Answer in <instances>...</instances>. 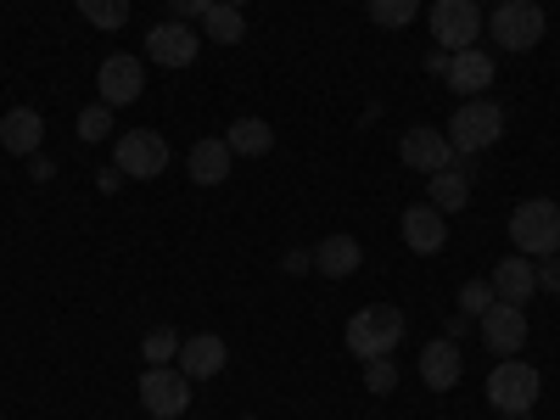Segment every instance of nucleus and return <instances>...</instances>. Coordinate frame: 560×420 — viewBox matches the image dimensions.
<instances>
[{"mask_svg":"<svg viewBox=\"0 0 560 420\" xmlns=\"http://www.w3.org/2000/svg\"><path fill=\"white\" fill-rule=\"evenodd\" d=\"M510 247L522 258H555L560 253V202L533 197L510 213Z\"/></svg>","mask_w":560,"mask_h":420,"instance_id":"obj_1","label":"nucleus"},{"mask_svg":"<svg viewBox=\"0 0 560 420\" xmlns=\"http://www.w3.org/2000/svg\"><path fill=\"white\" fill-rule=\"evenodd\" d=\"M448 147L459 158H477L488 147H499V135H504V107L488 102V96H471V102H459V113L448 118Z\"/></svg>","mask_w":560,"mask_h":420,"instance_id":"obj_2","label":"nucleus"},{"mask_svg":"<svg viewBox=\"0 0 560 420\" xmlns=\"http://www.w3.org/2000/svg\"><path fill=\"white\" fill-rule=\"evenodd\" d=\"M342 337H348V353L353 359H382V353H393L404 342V314L393 303H370V308H359L348 319Z\"/></svg>","mask_w":560,"mask_h":420,"instance_id":"obj_3","label":"nucleus"},{"mask_svg":"<svg viewBox=\"0 0 560 420\" xmlns=\"http://www.w3.org/2000/svg\"><path fill=\"white\" fill-rule=\"evenodd\" d=\"M544 393V376L527 364V359H499L493 364V376H488V404L499 415H527Z\"/></svg>","mask_w":560,"mask_h":420,"instance_id":"obj_4","label":"nucleus"},{"mask_svg":"<svg viewBox=\"0 0 560 420\" xmlns=\"http://www.w3.org/2000/svg\"><path fill=\"white\" fill-rule=\"evenodd\" d=\"M140 404H147L152 420H179L191 409V376H185L179 364H147V376H140Z\"/></svg>","mask_w":560,"mask_h":420,"instance_id":"obj_5","label":"nucleus"},{"mask_svg":"<svg viewBox=\"0 0 560 420\" xmlns=\"http://www.w3.org/2000/svg\"><path fill=\"white\" fill-rule=\"evenodd\" d=\"M113 168L124 179H158L168 168V140L158 129H124L113 147Z\"/></svg>","mask_w":560,"mask_h":420,"instance_id":"obj_6","label":"nucleus"},{"mask_svg":"<svg viewBox=\"0 0 560 420\" xmlns=\"http://www.w3.org/2000/svg\"><path fill=\"white\" fill-rule=\"evenodd\" d=\"M488 34L499 51H533L544 39V7L538 0H504V7L488 18Z\"/></svg>","mask_w":560,"mask_h":420,"instance_id":"obj_7","label":"nucleus"},{"mask_svg":"<svg viewBox=\"0 0 560 420\" xmlns=\"http://www.w3.org/2000/svg\"><path fill=\"white\" fill-rule=\"evenodd\" d=\"M147 57L158 68H191L202 57V28L197 23H185V18H168L147 34Z\"/></svg>","mask_w":560,"mask_h":420,"instance_id":"obj_8","label":"nucleus"},{"mask_svg":"<svg viewBox=\"0 0 560 420\" xmlns=\"http://www.w3.org/2000/svg\"><path fill=\"white\" fill-rule=\"evenodd\" d=\"M432 34L443 51H465L482 34V7L477 0H432Z\"/></svg>","mask_w":560,"mask_h":420,"instance_id":"obj_9","label":"nucleus"},{"mask_svg":"<svg viewBox=\"0 0 560 420\" xmlns=\"http://www.w3.org/2000/svg\"><path fill=\"white\" fill-rule=\"evenodd\" d=\"M96 90H102V102H107V107H129V102H140V96H147V62L129 57V51H113V57L102 62V73H96Z\"/></svg>","mask_w":560,"mask_h":420,"instance_id":"obj_10","label":"nucleus"},{"mask_svg":"<svg viewBox=\"0 0 560 420\" xmlns=\"http://www.w3.org/2000/svg\"><path fill=\"white\" fill-rule=\"evenodd\" d=\"M482 342L499 353V359H516L527 348V308L522 303H493L482 314Z\"/></svg>","mask_w":560,"mask_h":420,"instance_id":"obj_11","label":"nucleus"},{"mask_svg":"<svg viewBox=\"0 0 560 420\" xmlns=\"http://www.w3.org/2000/svg\"><path fill=\"white\" fill-rule=\"evenodd\" d=\"M398 230H404V247H409V253H443V247H448V213H438L432 202L404 208Z\"/></svg>","mask_w":560,"mask_h":420,"instance_id":"obj_12","label":"nucleus"},{"mask_svg":"<svg viewBox=\"0 0 560 420\" xmlns=\"http://www.w3.org/2000/svg\"><path fill=\"white\" fill-rule=\"evenodd\" d=\"M420 382H427L432 393H454L459 387V376H465V359H459V342L454 337H438V342H427L420 348Z\"/></svg>","mask_w":560,"mask_h":420,"instance_id":"obj_13","label":"nucleus"},{"mask_svg":"<svg viewBox=\"0 0 560 420\" xmlns=\"http://www.w3.org/2000/svg\"><path fill=\"white\" fill-rule=\"evenodd\" d=\"M191 382H213L219 370L230 364V348H224V337H213V331H197V337H185L179 342V359H174Z\"/></svg>","mask_w":560,"mask_h":420,"instance_id":"obj_14","label":"nucleus"},{"mask_svg":"<svg viewBox=\"0 0 560 420\" xmlns=\"http://www.w3.org/2000/svg\"><path fill=\"white\" fill-rule=\"evenodd\" d=\"M443 84L454 90V96H488V84H493V57L477 51V45H465V51L448 57V73Z\"/></svg>","mask_w":560,"mask_h":420,"instance_id":"obj_15","label":"nucleus"},{"mask_svg":"<svg viewBox=\"0 0 560 420\" xmlns=\"http://www.w3.org/2000/svg\"><path fill=\"white\" fill-rule=\"evenodd\" d=\"M398 158H404L409 168H420V174H438V168L454 163V147H448L443 129H420V124H415V129L398 140Z\"/></svg>","mask_w":560,"mask_h":420,"instance_id":"obj_16","label":"nucleus"},{"mask_svg":"<svg viewBox=\"0 0 560 420\" xmlns=\"http://www.w3.org/2000/svg\"><path fill=\"white\" fill-rule=\"evenodd\" d=\"M488 287H493V298L499 303H527L533 292H538V264L533 258H499L493 264V275H488Z\"/></svg>","mask_w":560,"mask_h":420,"instance_id":"obj_17","label":"nucleus"},{"mask_svg":"<svg viewBox=\"0 0 560 420\" xmlns=\"http://www.w3.org/2000/svg\"><path fill=\"white\" fill-rule=\"evenodd\" d=\"M45 140V118L34 107H12L7 118H0V147H7L12 158H34Z\"/></svg>","mask_w":560,"mask_h":420,"instance_id":"obj_18","label":"nucleus"},{"mask_svg":"<svg viewBox=\"0 0 560 420\" xmlns=\"http://www.w3.org/2000/svg\"><path fill=\"white\" fill-rule=\"evenodd\" d=\"M359 264H364V247H359L353 236H325V242L314 247V269H319L325 280H348V275H359Z\"/></svg>","mask_w":560,"mask_h":420,"instance_id":"obj_19","label":"nucleus"},{"mask_svg":"<svg viewBox=\"0 0 560 420\" xmlns=\"http://www.w3.org/2000/svg\"><path fill=\"white\" fill-rule=\"evenodd\" d=\"M230 168H236V152L224 147V135L197 140V147H191V179H197V185H224Z\"/></svg>","mask_w":560,"mask_h":420,"instance_id":"obj_20","label":"nucleus"},{"mask_svg":"<svg viewBox=\"0 0 560 420\" xmlns=\"http://www.w3.org/2000/svg\"><path fill=\"white\" fill-rule=\"evenodd\" d=\"M432 185H427V202L438 208V213H459L465 202H471V174H465V168H438V174H427Z\"/></svg>","mask_w":560,"mask_h":420,"instance_id":"obj_21","label":"nucleus"},{"mask_svg":"<svg viewBox=\"0 0 560 420\" xmlns=\"http://www.w3.org/2000/svg\"><path fill=\"white\" fill-rule=\"evenodd\" d=\"M224 147L236 152V158H269V147H275V129L264 124V118H236L224 129Z\"/></svg>","mask_w":560,"mask_h":420,"instance_id":"obj_22","label":"nucleus"},{"mask_svg":"<svg viewBox=\"0 0 560 420\" xmlns=\"http://www.w3.org/2000/svg\"><path fill=\"white\" fill-rule=\"evenodd\" d=\"M197 28H202V39H213V45H242V34H247L242 7H224V0H219V7H213Z\"/></svg>","mask_w":560,"mask_h":420,"instance_id":"obj_23","label":"nucleus"},{"mask_svg":"<svg viewBox=\"0 0 560 420\" xmlns=\"http://www.w3.org/2000/svg\"><path fill=\"white\" fill-rule=\"evenodd\" d=\"M73 7L84 12V23H96L102 34H113V28L129 23V0H73Z\"/></svg>","mask_w":560,"mask_h":420,"instance_id":"obj_24","label":"nucleus"},{"mask_svg":"<svg viewBox=\"0 0 560 420\" xmlns=\"http://www.w3.org/2000/svg\"><path fill=\"white\" fill-rule=\"evenodd\" d=\"M179 331H174V325H152V331H147V342H140V353H147V364H174L179 359Z\"/></svg>","mask_w":560,"mask_h":420,"instance_id":"obj_25","label":"nucleus"},{"mask_svg":"<svg viewBox=\"0 0 560 420\" xmlns=\"http://www.w3.org/2000/svg\"><path fill=\"white\" fill-rule=\"evenodd\" d=\"M370 7V23H382V28H409L415 12H420V0H364Z\"/></svg>","mask_w":560,"mask_h":420,"instance_id":"obj_26","label":"nucleus"},{"mask_svg":"<svg viewBox=\"0 0 560 420\" xmlns=\"http://www.w3.org/2000/svg\"><path fill=\"white\" fill-rule=\"evenodd\" d=\"M393 387H398V364H393V353H382V359H364V393L387 398Z\"/></svg>","mask_w":560,"mask_h":420,"instance_id":"obj_27","label":"nucleus"},{"mask_svg":"<svg viewBox=\"0 0 560 420\" xmlns=\"http://www.w3.org/2000/svg\"><path fill=\"white\" fill-rule=\"evenodd\" d=\"M493 303H499V298H493L488 280H465V287H459V314H465V319H482Z\"/></svg>","mask_w":560,"mask_h":420,"instance_id":"obj_28","label":"nucleus"},{"mask_svg":"<svg viewBox=\"0 0 560 420\" xmlns=\"http://www.w3.org/2000/svg\"><path fill=\"white\" fill-rule=\"evenodd\" d=\"M113 135V107L96 102V107H84L79 113V140H107Z\"/></svg>","mask_w":560,"mask_h":420,"instance_id":"obj_29","label":"nucleus"},{"mask_svg":"<svg viewBox=\"0 0 560 420\" xmlns=\"http://www.w3.org/2000/svg\"><path fill=\"white\" fill-rule=\"evenodd\" d=\"M168 7H174V18H185V23H202L219 0H168Z\"/></svg>","mask_w":560,"mask_h":420,"instance_id":"obj_30","label":"nucleus"},{"mask_svg":"<svg viewBox=\"0 0 560 420\" xmlns=\"http://www.w3.org/2000/svg\"><path fill=\"white\" fill-rule=\"evenodd\" d=\"M538 292H560V253L538 264Z\"/></svg>","mask_w":560,"mask_h":420,"instance_id":"obj_31","label":"nucleus"},{"mask_svg":"<svg viewBox=\"0 0 560 420\" xmlns=\"http://www.w3.org/2000/svg\"><path fill=\"white\" fill-rule=\"evenodd\" d=\"M280 264H287V275H303V269H314V253H287Z\"/></svg>","mask_w":560,"mask_h":420,"instance_id":"obj_32","label":"nucleus"},{"mask_svg":"<svg viewBox=\"0 0 560 420\" xmlns=\"http://www.w3.org/2000/svg\"><path fill=\"white\" fill-rule=\"evenodd\" d=\"M448 57L454 51H443V45H438V51H427V73H448Z\"/></svg>","mask_w":560,"mask_h":420,"instance_id":"obj_33","label":"nucleus"},{"mask_svg":"<svg viewBox=\"0 0 560 420\" xmlns=\"http://www.w3.org/2000/svg\"><path fill=\"white\" fill-rule=\"evenodd\" d=\"M96 185H102V191H118L124 174H118V168H102V174H96Z\"/></svg>","mask_w":560,"mask_h":420,"instance_id":"obj_34","label":"nucleus"},{"mask_svg":"<svg viewBox=\"0 0 560 420\" xmlns=\"http://www.w3.org/2000/svg\"><path fill=\"white\" fill-rule=\"evenodd\" d=\"M499 420H527V415H499Z\"/></svg>","mask_w":560,"mask_h":420,"instance_id":"obj_35","label":"nucleus"},{"mask_svg":"<svg viewBox=\"0 0 560 420\" xmlns=\"http://www.w3.org/2000/svg\"><path fill=\"white\" fill-rule=\"evenodd\" d=\"M224 7H247V0H224Z\"/></svg>","mask_w":560,"mask_h":420,"instance_id":"obj_36","label":"nucleus"}]
</instances>
